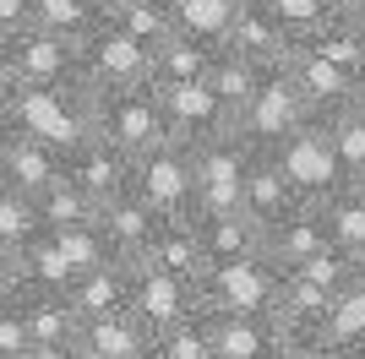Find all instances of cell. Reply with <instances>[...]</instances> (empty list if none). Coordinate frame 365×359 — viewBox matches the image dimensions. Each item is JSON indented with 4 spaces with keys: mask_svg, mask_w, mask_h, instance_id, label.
I'll return each mask as SVG.
<instances>
[{
    "mask_svg": "<svg viewBox=\"0 0 365 359\" xmlns=\"http://www.w3.org/2000/svg\"><path fill=\"white\" fill-rule=\"evenodd\" d=\"M76 76H82L93 93L148 88V82H153V49L104 16V22L76 44Z\"/></svg>",
    "mask_w": 365,
    "mask_h": 359,
    "instance_id": "obj_2",
    "label": "cell"
},
{
    "mask_svg": "<svg viewBox=\"0 0 365 359\" xmlns=\"http://www.w3.org/2000/svg\"><path fill=\"white\" fill-rule=\"evenodd\" d=\"M6 125L71 152L93 136V88L82 76L61 82V88H16L6 98Z\"/></svg>",
    "mask_w": 365,
    "mask_h": 359,
    "instance_id": "obj_1",
    "label": "cell"
},
{
    "mask_svg": "<svg viewBox=\"0 0 365 359\" xmlns=\"http://www.w3.org/2000/svg\"><path fill=\"white\" fill-rule=\"evenodd\" d=\"M22 359H82V348L76 343H33Z\"/></svg>",
    "mask_w": 365,
    "mask_h": 359,
    "instance_id": "obj_16",
    "label": "cell"
},
{
    "mask_svg": "<svg viewBox=\"0 0 365 359\" xmlns=\"http://www.w3.org/2000/svg\"><path fill=\"white\" fill-rule=\"evenodd\" d=\"M33 207H38V224L44 229H88V224H98V202H93L71 175H61Z\"/></svg>",
    "mask_w": 365,
    "mask_h": 359,
    "instance_id": "obj_10",
    "label": "cell"
},
{
    "mask_svg": "<svg viewBox=\"0 0 365 359\" xmlns=\"http://www.w3.org/2000/svg\"><path fill=\"white\" fill-rule=\"evenodd\" d=\"M61 175H66V152L61 147H49L38 136H22V131L6 125V136H0V185H11V191H22V196L38 202Z\"/></svg>",
    "mask_w": 365,
    "mask_h": 359,
    "instance_id": "obj_4",
    "label": "cell"
},
{
    "mask_svg": "<svg viewBox=\"0 0 365 359\" xmlns=\"http://www.w3.org/2000/svg\"><path fill=\"white\" fill-rule=\"evenodd\" d=\"M16 311L28 321L33 343H76V327H82V321H76V311H71L66 294H55V288H22Z\"/></svg>",
    "mask_w": 365,
    "mask_h": 359,
    "instance_id": "obj_9",
    "label": "cell"
},
{
    "mask_svg": "<svg viewBox=\"0 0 365 359\" xmlns=\"http://www.w3.org/2000/svg\"><path fill=\"white\" fill-rule=\"evenodd\" d=\"M28 348H33L28 321H22V311H16V305H6V311H0V359H22Z\"/></svg>",
    "mask_w": 365,
    "mask_h": 359,
    "instance_id": "obj_13",
    "label": "cell"
},
{
    "mask_svg": "<svg viewBox=\"0 0 365 359\" xmlns=\"http://www.w3.org/2000/svg\"><path fill=\"white\" fill-rule=\"evenodd\" d=\"M38 207H33V196L11 191V185H0V251H22L33 234H38Z\"/></svg>",
    "mask_w": 365,
    "mask_h": 359,
    "instance_id": "obj_12",
    "label": "cell"
},
{
    "mask_svg": "<svg viewBox=\"0 0 365 359\" xmlns=\"http://www.w3.org/2000/svg\"><path fill=\"white\" fill-rule=\"evenodd\" d=\"M158 224H164V218H158L137 191H120V196H109L104 207H98V234H104V245H109L115 261H142V251L153 245Z\"/></svg>",
    "mask_w": 365,
    "mask_h": 359,
    "instance_id": "obj_5",
    "label": "cell"
},
{
    "mask_svg": "<svg viewBox=\"0 0 365 359\" xmlns=\"http://www.w3.org/2000/svg\"><path fill=\"white\" fill-rule=\"evenodd\" d=\"M16 93V66H11V49H6V38H0V104Z\"/></svg>",
    "mask_w": 365,
    "mask_h": 359,
    "instance_id": "obj_17",
    "label": "cell"
},
{
    "mask_svg": "<svg viewBox=\"0 0 365 359\" xmlns=\"http://www.w3.org/2000/svg\"><path fill=\"white\" fill-rule=\"evenodd\" d=\"M0 125H6V104H0Z\"/></svg>",
    "mask_w": 365,
    "mask_h": 359,
    "instance_id": "obj_19",
    "label": "cell"
},
{
    "mask_svg": "<svg viewBox=\"0 0 365 359\" xmlns=\"http://www.w3.org/2000/svg\"><path fill=\"white\" fill-rule=\"evenodd\" d=\"M22 28H33V0H0V38H16Z\"/></svg>",
    "mask_w": 365,
    "mask_h": 359,
    "instance_id": "obj_14",
    "label": "cell"
},
{
    "mask_svg": "<svg viewBox=\"0 0 365 359\" xmlns=\"http://www.w3.org/2000/svg\"><path fill=\"white\" fill-rule=\"evenodd\" d=\"M88 6H93L98 16H109V11H115V0H88Z\"/></svg>",
    "mask_w": 365,
    "mask_h": 359,
    "instance_id": "obj_18",
    "label": "cell"
},
{
    "mask_svg": "<svg viewBox=\"0 0 365 359\" xmlns=\"http://www.w3.org/2000/svg\"><path fill=\"white\" fill-rule=\"evenodd\" d=\"M98 22L104 16L93 11L88 0H33V28L55 33V38H71V44H82Z\"/></svg>",
    "mask_w": 365,
    "mask_h": 359,
    "instance_id": "obj_11",
    "label": "cell"
},
{
    "mask_svg": "<svg viewBox=\"0 0 365 359\" xmlns=\"http://www.w3.org/2000/svg\"><path fill=\"white\" fill-rule=\"evenodd\" d=\"M153 338L131 311H109V316H93L76 327V348L82 359H153Z\"/></svg>",
    "mask_w": 365,
    "mask_h": 359,
    "instance_id": "obj_6",
    "label": "cell"
},
{
    "mask_svg": "<svg viewBox=\"0 0 365 359\" xmlns=\"http://www.w3.org/2000/svg\"><path fill=\"white\" fill-rule=\"evenodd\" d=\"M22 267H16V256L11 251H0V311H6V305H16V299H22Z\"/></svg>",
    "mask_w": 365,
    "mask_h": 359,
    "instance_id": "obj_15",
    "label": "cell"
},
{
    "mask_svg": "<svg viewBox=\"0 0 365 359\" xmlns=\"http://www.w3.org/2000/svg\"><path fill=\"white\" fill-rule=\"evenodd\" d=\"M278 169H284V180L300 185V191H322V185H333V169H338L333 136L289 131V142H284V152H278Z\"/></svg>",
    "mask_w": 365,
    "mask_h": 359,
    "instance_id": "obj_8",
    "label": "cell"
},
{
    "mask_svg": "<svg viewBox=\"0 0 365 359\" xmlns=\"http://www.w3.org/2000/svg\"><path fill=\"white\" fill-rule=\"evenodd\" d=\"M16 66V88H61L76 82V44L71 38H55L44 28H22L16 38H6Z\"/></svg>",
    "mask_w": 365,
    "mask_h": 359,
    "instance_id": "obj_3",
    "label": "cell"
},
{
    "mask_svg": "<svg viewBox=\"0 0 365 359\" xmlns=\"http://www.w3.org/2000/svg\"><path fill=\"white\" fill-rule=\"evenodd\" d=\"M0 136H6V125H0Z\"/></svg>",
    "mask_w": 365,
    "mask_h": 359,
    "instance_id": "obj_20",
    "label": "cell"
},
{
    "mask_svg": "<svg viewBox=\"0 0 365 359\" xmlns=\"http://www.w3.org/2000/svg\"><path fill=\"white\" fill-rule=\"evenodd\" d=\"M66 175L82 185V191L104 207L109 196L131 191V158H125L120 147H109V142H98V136H88L82 147L66 152Z\"/></svg>",
    "mask_w": 365,
    "mask_h": 359,
    "instance_id": "obj_7",
    "label": "cell"
}]
</instances>
